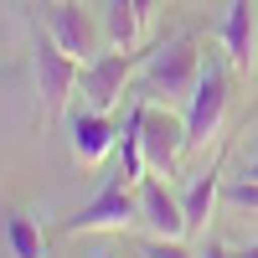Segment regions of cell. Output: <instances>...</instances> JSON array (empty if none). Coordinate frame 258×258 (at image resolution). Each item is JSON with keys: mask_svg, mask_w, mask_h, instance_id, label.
<instances>
[{"mask_svg": "<svg viewBox=\"0 0 258 258\" xmlns=\"http://www.w3.org/2000/svg\"><path fill=\"white\" fill-rule=\"evenodd\" d=\"M197 78H202L197 41H191V36H176L170 47L160 41V47H150V57H145L140 98H150V103H176V98H191Z\"/></svg>", "mask_w": 258, "mask_h": 258, "instance_id": "obj_1", "label": "cell"}, {"mask_svg": "<svg viewBox=\"0 0 258 258\" xmlns=\"http://www.w3.org/2000/svg\"><path fill=\"white\" fill-rule=\"evenodd\" d=\"M31 68H36V93H41V114H47V124H62V114H68V98L78 93V83H83V62L68 57L57 47V36L52 31H31Z\"/></svg>", "mask_w": 258, "mask_h": 258, "instance_id": "obj_2", "label": "cell"}, {"mask_svg": "<svg viewBox=\"0 0 258 258\" xmlns=\"http://www.w3.org/2000/svg\"><path fill=\"white\" fill-rule=\"evenodd\" d=\"M227 98H232L227 73L217 62H207L191 98H186V150H207V140H217V129L227 119Z\"/></svg>", "mask_w": 258, "mask_h": 258, "instance_id": "obj_3", "label": "cell"}, {"mask_svg": "<svg viewBox=\"0 0 258 258\" xmlns=\"http://www.w3.org/2000/svg\"><path fill=\"white\" fill-rule=\"evenodd\" d=\"M124 227H140V191L119 181H103V191L83 212L62 217V232H124Z\"/></svg>", "mask_w": 258, "mask_h": 258, "instance_id": "obj_4", "label": "cell"}, {"mask_svg": "<svg viewBox=\"0 0 258 258\" xmlns=\"http://www.w3.org/2000/svg\"><path fill=\"white\" fill-rule=\"evenodd\" d=\"M150 52H135V47H114V52H98L93 62H83V98H88V109H103L109 114L114 103L124 98V83L135 73V62H145Z\"/></svg>", "mask_w": 258, "mask_h": 258, "instance_id": "obj_5", "label": "cell"}, {"mask_svg": "<svg viewBox=\"0 0 258 258\" xmlns=\"http://www.w3.org/2000/svg\"><path fill=\"white\" fill-rule=\"evenodd\" d=\"M140 140H145V160H150V170L176 176V165H181V155H186V119L170 114V103H165V109H155V103L145 98Z\"/></svg>", "mask_w": 258, "mask_h": 258, "instance_id": "obj_6", "label": "cell"}, {"mask_svg": "<svg viewBox=\"0 0 258 258\" xmlns=\"http://www.w3.org/2000/svg\"><path fill=\"white\" fill-rule=\"evenodd\" d=\"M135 191H140V227L150 238H186V207L181 197H170L160 176H145Z\"/></svg>", "mask_w": 258, "mask_h": 258, "instance_id": "obj_7", "label": "cell"}, {"mask_svg": "<svg viewBox=\"0 0 258 258\" xmlns=\"http://www.w3.org/2000/svg\"><path fill=\"white\" fill-rule=\"evenodd\" d=\"M47 31L57 36V47L68 52V57H78V62H93L98 57V26L88 21V11H83L78 0H52Z\"/></svg>", "mask_w": 258, "mask_h": 258, "instance_id": "obj_8", "label": "cell"}, {"mask_svg": "<svg viewBox=\"0 0 258 258\" xmlns=\"http://www.w3.org/2000/svg\"><path fill=\"white\" fill-rule=\"evenodd\" d=\"M217 41L227 52V68L248 78L253 62H258V26H253V0H232L227 6V21L217 26Z\"/></svg>", "mask_w": 258, "mask_h": 258, "instance_id": "obj_9", "label": "cell"}, {"mask_svg": "<svg viewBox=\"0 0 258 258\" xmlns=\"http://www.w3.org/2000/svg\"><path fill=\"white\" fill-rule=\"evenodd\" d=\"M73 155L83 160V165H98L109 150H119V124L103 114V109H83V114H73Z\"/></svg>", "mask_w": 258, "mask_h": 258, "instance_id": "obj_10", "label": "cell"}, {"mask_svg": "<svg viewBox=\"0 0 258 258\" xmlns=\"http://www.w3.org/2000/svg\"><path fill=\"white\" fill-rule=\"evenodd\" d=\"M217 197H222V155L212 160L202 176H191V186H186V197H181V207H186V238L191 232H207V217H212V207H217Z\"/></svg>", "mask_w": 258, "mask_h": 258, "instance_id": "obj_11", "label": "cell"}, {"mask_svg": "<svg viewBox=\"0 0 258 258\" xmlns=\"http://www.w3.org/2000/svg\"><path fill=\"white\" fill-rule=\"evenodd\" d=\"M150 21H155V0H109V41L114 47H135Z\"/></svg>", "mask_w": 258, "mask_h": 258, "instance_id": "obj_12", "label": "cell"}, {"mask_svg": "<svg viewBox=\"0 0 258 258\" xmlns=\"http://www.w3.org/2000/svg\"><path fill=\"white\" fill-rule=\"evenodd\" d=\"M0 238H6L11 258H47V243H41V227L26 217V212H0Z\"/></svg>", "mask_w": 258, "mask_h": 258, "instance_id": "obj_13", "label": "cell"}, {"mask_svg": "<svg viewBox=\"0 0 258 258\" xmlns=\"http://www.w3.org/2000/svg\"><path fill=\"white\" fill-rule=\"evenodd\" d=\"M222 202H227V207H238V212H258V181L243 176V181L222 186Z\"/></svg>", "mask_w": 258, "mask_h": 258, "instance_id": "obj_14", "label": "cell"}, {"mask_svg": "<svg viewBox=\"0 0 258 258\" xmlns=\"http://www.w3.org/2000/svg\"><path fill=\"white\" fill-rule=\"evenodd\" d=\"M140 258H202V253H191L181 238H145L140 243Z\"/></svg>", "mask_w": 258, "mask_h": 258, "instance_id": "obj_15", "label": "cell"}, {"mask_svg": "<svg viewBox=\"0 0 258 258\" xmlns=\"http://www.w3.org/2000/svg\"><path fill=\"white\" fill-rule=\"evenodd\" d=\"M197 253H202V258H238V253H232L227 243H217V238H207V243H202Z\"/></svg>", "mask_w": 258, "mask_h": 258, "instance_id": "obj_16", "label": "cell"}, {"mask_svg": "<svg viewBox=\"0 0 258 258\" xmlns=\"http://www.w3.org/2000/svg\"><path fill=\"white\" fill-rule=\"evenodd\" d=\"M238 258H258V243H248V248H238Z\"/></svg>", "mask_w": 258, "mask_h": 258, "instance_id": "obj_17", "label": "cell"}, {"mask_svg": "<svg viewBox=\"0 0 258 258\" xmlns=\"http://www.w3.org/2000/svg\"><path fill=\"white\" fill-rule=\"evenodd\" d=\"M248 176H253V181H258V155H253V165H248Z\"/></svg>", "mask_w": 258, "mask_h": 258, "instance_id": "obj_18", "label": "cell"}, {"mask_svg": "<svg viewBox=\"0 0 258 258\" xmlns=\"http://www.w3.org/2000/svg\"><path fill=\"white\" fill-rule=\"evenodd\" d=\"M93 258H114V253H93Z\"/></svg>", "mask_w": 258, "mask_h": 258, "instance_id": "obj_19", "label": "cell"}]
</instances>
